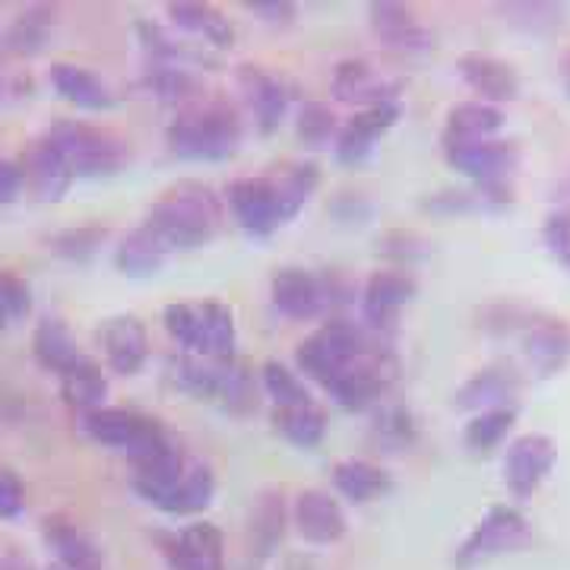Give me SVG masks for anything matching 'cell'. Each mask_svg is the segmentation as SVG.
Returning <instances> with one entry per match:
<instances>
[{
    "label": "cell",
    "mask_w": 570,
    "mask_h": 570,
    "mask_svg": "<svg viewBox=\"0 0 570 570\" xmlns=\"http://www.w3.org/2000/svg\"><path fill=\"white\" fill-rule=\"evenodd\" d=\"M48 82L63 102L77 105L82 111H108L111 105L118 102L111 86L99 73H92L89 67H80V63H51Z\"/></svg>",
    "instance_id": "24"
},
{
    "label": "cell",
    "mask_w": 570,
    "mask_h": 570,
    "mask_svg": "<svg viewBox=\"0 0 570 570\" xmlns=\"http://www.w3.org/2000/svg\"><path fill=\"white\" fill-rule=\"evenodd\" d=\"M45 546L55 551V564L67 570H102V549L70 520L48 517L45 520Z\"/></svg>",
    "instance_id": "25"
},
{
    "label": "cell",
    "mask_w": 570,
    "mask_h": 570,
    "mask_svg": "<svg viewBox=\"0 0 570 570\" xmlns=\"http://www.w3.org/2000/svg\"><path fill=\"white\" fill-rule=\"evenodd\" d=\"M504 127V115L498 105L479 102H460L448 111L444 121V142H475V140H494V134Z\"/></svg>",
    "instance_id": "27"
},
{
    "label": "cell",
    "mask_w": 570,
    "mask_h": 570,
    "mask_svg": "<svg viewBox=\"0 0 570 570\" xmlns=\"http://www.w3.org/2000/svg\"><path fill=\"white\" fill-rule=\"evenodd\" d=\"M371 438L387 448L390 453H400V450H409L419 438V428H415V419L412 412L403 406H384L377 412L374 425H371Z\"/></svg>",
    "instance_id": "42"
},
{
    "label": "cell",
    "mask_w": 570,
    "mask_h": 570,
    "mask_svg": "<svg viewBox=\"0 0 570 570\" xmlns=\"http://www.w3.org/2000/svg\"><path fill=\"white\" fill-rule=\"evenodd\" d=\"M517 422V409H489V412H475L469 419L466 431H463V441L472 453H489L494 450L504 438L510 434V428Z\"/></svg>",
    "instance_id": "40"
},
{
    "label": "cell",
    "mask_w": 570,
    "mask_h": 570,
    "mask_svg": "<svg viewBox=\"0 0 570 570\" xmlns=\"http://www.w3.org/2000/svg\"><path fill=\"white\" fill-rule=\"evenodd\" d=\"M238 326L235 311L223 302H200V358H235Z\"/></svg>",
    "instance_id": "32"
},
{
    "label": "cell",
    "mask_w": 570,
    "mask_h": 570,
    "mask_svg": "<svg viewBox=\"0 0 570 570\" xmlns=\"http://www.w3.org/2000/svg\"><path fill=\"white\" fill-rule=\"evenodd\" d=\"M261 381H264L266 396L273 400V406L276 409L307 406V403H314L305 377H302L298 371H292L288 365H283V362H276V358L264 362V367H261Z\"/></svg>",
    "instance_id": "39"
},
{
    "label": "cell",
    "mask_w": 570,
    "mask_h": 570,
    "mask_svg": "<svg viewBox=\"0 0 570 570\" xmlns=\"http://www.w3.org/2000/svg\"><path fill=\"white\" fill-rule=\"evenodd\" d=\"M26 187V175L22 165L13 159H0V206L13 204Z\"/></svg>",
    "instance_id": "52"
},
{
    "label": "cell",
    "mask_w": 570,
    "mask_h": 570,
    "mask_svg": "<svg viewBox=\"0 0 570 570\" xmlns=\"http://www.w3.org/2000/svg\"><path fill=\"white\" fill-rule=\"evenodd\" d=\"M367 22H371V32L377 36V41H384L393 51H403V55H425V51L434 48V32L415 17L412 7L390 3V0H384V3H371V7H367Z\"/></svg>",
    "instance_id": "15"
},
{
    "label": "cell",
    "mask_w": 570,
    "mask_h": 570,
    "mask_svg": "<svg viewBox=\"0 0 570 570\" xmlns=\"http://www.w3.org/2000/svg\"><path fill=\"white\" fill-rule=\"evenodd\" d=\"M32 355L45 371H55V374H63L86 358L77 346V340H73V333L58 317H41L36 333H32Z\"/></svg>",
    "instance_id": "28"
},
{
    "label": "cell",
    "mask_w": 570,
    "mask_h": 570,
    "mask_svg": "<svg viewBox=\"0 0 570 570\" xmlns=\"http://www.w3.org/2000/svg\"><path fill=\"white\" fill-rule=\"evenodd\" d=\"M542 242L549 247V254L561 266L570 269V213L568 209H554L542 223Z\"/></svg>",
    "instance_id": "47"
},
{
    "label": "cell",
    "mask_w": 570,
    "mask_h": 570,
    "mask_svg": "<svg viewBox=\"0 0 570 570\" xmlns=\"http://www.w3.org/2000/svg\"><path fill=\"white\" fill-rule=\"evenodd\" d=\"M242 121L238 115L219 102L190 105L168 124V149L190 163H225L242 146Z\"/></svg>",
    "instance_id": "3"
},
{
    "label": "cell",
    "mask_w": 570,
    "mask_h": 570,
    "mask_svg": "<svg viewBox=\"0 0 570 570\" xmlns=\"http://www.w3.org/2000/svg\"><path fill=\"white\" fill-rule=\"evenodd\" d=\"M523 390V377L517 367L489 365L475 371L463 387L453 393V406L466 412H489V409L513 406Z\"/></svg>",
    "instance_id": "22"
},
{
    "label": "cell",
    "mask_w": 570,
    "mask_h": 570,
    "mask_svg": "<svg viewBox=\"0 0 570 570\" xmlns=\"http://www.w3.org/2000/svg\"><path fill=\"white\" fill-rule=\"evenodd\" d=\"M295 134L307 149H324L330 142H336V134H340L336 115L324 102H305L295 115Z\"/></svg>",
    "instance_id": "43"
},
{
    "label": "cell",
    "mask_w": 570,
    "mask_h": 570,
    "mask_svg": "<svg viewBox=\"0 0 570 570\" xmlns=\"http://www.w3.org/2000/svg\"><path fill=\"white\" fill-rule=\"evenodd\" d=\"M165 261H168V250L146 225H137L134 232H127L115 250V266L130 279H146V276L163 273Z\"/></svg>",
    "instance_id": "29"
},
{
    "label": "cell",
    "mask_w": 570,
    "mask_h": 570,
    "mask_svg": "<svg viewBox=\"0 0 570 570\" xmlns=\"http://www.w3.org/2000/svg\"><path fill=\"white\" fill-rule=\"evenodd\" d=\"M558 460V448L549 434H520L517 441H510L504 453V485L513 498H530L539 491V485L549 479Z\"/></svg>",
    "instance_id": "10"
},
{
    "label": "cell",
    "mask_w": 570,
    "mask_h": 570,
    "mask_svg": "<svg viewBox=\"0 0 570 570\" xmlns=\"http://www.w3.org/2000/svg\"><path fill=\"white\" fill-rule=\"evenodd\" d=\"M216 400L223 403L228 412H250L257 406V390H254V377L242 362L225 358L223 374H219V393Z\"/></svg>",
    "instance_id": "44"
},
{
    "label": "cell",
    "mask_w": 570,
    "mask_h": 570,
    "mask_svg": "<svg viewBox=\"0 0 570 570\" xmlns=\"http://www.w3.org/2000/svg\"><path fill=\"white\" fill-rule=\"evenodd\" d=\"M26 508V489L13 469L0 466V520H17Z\"/></svg>",
    "instance_id": "50"
},
{
    "label": "cell",
    "mask_w": 570,
    "mask_h": 570,
    "mask_svg": "<svg viewBox=\"0 0 570 570\" xmlns=\"http://www.w3.org/2000/svg\"><path fill=\"white\" fill-rule=\"evenodd\" d=\"M142 225L171 250H194L209 245L223 225V200L213 187L200 181H181L168 187L156 204L146 209Z\"/></svg>",
    "instance_id": "1"
},
{
    "label": "cell",
    "mask_w": 570,
    "mask_h": 570,
    "mask_svg": "<svg viewBox=\"0 0 570 570\" xmlns=\"http://www.w3.org/2000/svg\"><path fill=\"white\" fill-rule=\"evenodd\" d=\"M238 82H242V92H245L247 105L254 111V121L261 127V134L279 130V124L288 115V102H292L288 86L279 77L261 70V67H242Z\"/></svg>",
    "instance_id": "23"
},
{
    "label": "cell",
    "mask_w": 570,
    "mask_h": 570,
    "mask_svg": "<svg viewBox=\"0 0 570 570\" xmlns=\"http://www.w3.org/2000/svg\"><path fill=\"white\" fill-rule=\"evenodd\" d=\"M48 570H67V568H61V564H55V568H48Z\"/></svg>",
    "instance_id": "56"
},
{
    "label": "cell",
    "mask_w": 570,
    "mask_h": 570,
    "mask_svg": "<svg viewBox=\"0 0 570 570\" xmlns=\"http://www.w3.org/2000/svg\"><path fill=\"white\" fill-rule=\"evenodd\" d=\"M55 32V10L51 7H29L10 26V48L20 55H39Z\"/></svg>",
    "instance_id": "41"
},
{
    "label": "cell",
    "mask_w": 570,
    "mask_h": 570,
    "mask_svg": "<svg viewBox=\"0 0 570 570\" xmlns=\"http://www.w3.org/2000/svg\"><path fill=\"white\" fill-rule=\"evenodd\" d=\"M247 10L264 22H269V26H288L298 13V7L288 3V0H257V3H247Z\"/></svg>",
    "instance_id": "51"
},
{
    "label": "cell",
    "mask_w": 570,
    "mask_h": 570,
    "mask_svg": "<svg viewBox=\"0 0 570 570\" xmlns=\"http://www.w3.org/2000/svg\"><path fill=\"white\" fill-rule=\"evenodd\" d=\"M527 542H530L527 517L517 508H510V504H498L463 539V546L453 554V564L460 570L479 568V564H485L491 558H501L508 551H517Z\"/></svg>",
    "instance_id": "7"
},
{
    "label": "cell",
    "mask_w": 570,
    "mask_h": 570,
    "mask_svg": "<svg viewBox=\"0 0 570 570\" xmlns=\"http://www.w3.org/2000/svg\"><path fill=\"white\" fill-rule=\"evenodd\" d=\"M333 485L352 504H367V501L387 494L393 482H390L387 469H381L371 460H355L352 456V460H340L333 466Z\"/></svg>",
    "instance_id": "30"
},
{
    "label": "cell",
    "mask_w": 570,
    "mask_h": 570,
    "mask_svg": "<svg viewBox=\"0 0 570 570\" xmlns=\"http://www.w3.org/2000/svg\"><path fill=\"white\" fill-rule=\"evenodd\" d=\"M219 374H223V362L216 358H200V355H175L168 362V377L171 384L194 396V400H216L219 393Z\"/></svg>",
    "instance_id": "35"
},
{
    "label": "cell",
    "mask_w": 570,
    "mask_h": 570,
    "mask_svg": "<svg viewBox=\"0 0 570 570\" xmlns=\"http://www.w3.org/2000/svg\"><path fill=\"white\" fill-rule=\"evenodd\" d=\"M45 137L61 149V156L77 178L115 175L130 163V146L105 127H92V124L82 121H58L55 127H48Z\"/></svg>",
    "instance_id": "5"
},
{
    "label": "cell",
    "mask_w": 570,
    "mask_h": 570,
    "mask_svg": "<svg viewBox=\"0 0 570 570\" xmlns=\"http://www.w3.org/2000/svg\"><path fill=\"white\" fill-rule=\"evenodd\" d=\"M96 343L102 348L105 365L121 377L140 374V367L149 358V333L137 314H115L105 317L96 330Z\"/></svg>",
    "instance_id": "13"
},
{
    "label": "cell",
    "mask_w": 570,
    "mask_h": 570,
    "mask_svg": "<svg viewBox=\"0 0 570 570\" xmlns=\"http://www.w3.org/2000/svg\"><path fill=\"white\" fill-rule=\"evenodd\" d=\"M171 570H225V535L216 523H190L165 542Z\"/></svg>",
    "instance_id": "19"
},
{
    "label": "cell",
    "mask_w": 570,
    "mask_h": 570,
    "mask_svg": "<svg viewBox=\"0 0 570 570\" xmlns=\"http://www.w3.org/2000/svg\"><path fill=\"white\" fill-rule=\"evenodd\" d=\"M105 228L99 225H86V228H67L61 235H55L48 247L55 250V254H61L67 261H86V257H92L105 242Z\"/></svg>",
    "instance_id": "46"
},
{
    "label": "cell",
    "mask_w": 570,
    "mask_h": 570,
    "mask_svg": "<svg viewBox=\"0 0 570 570\" xmlns=\"http://www.w3.org/2000/svg\"><path fill=\"white\" fill-rule=\"evenodd\" d=\"M22 175L29 190L39 197L41 204H58L67 197V190L73 187L77 175L70 171V165L61 156V149L48 137H41L29 146L26 159H22Z\"/></svg>",
    "instance_id": "21"
},
{
    "label": "cell",
    "mask_w": 570,
    "mask_h": 570,
    "mask_svg": "<svg viewBox=\"0 0 570 570\" xmlns=\"http://www.w3.org/2000/svg\"><path fill=\"white\" fill-rule=\"evenodd\" d=\"M269 181L276 187V200H279V216L283 225L292 223L305 204L314 197L317 184H321V168L314 163H288L276 175H269Z\"/></svg>",
    "instance_id": "31"
},
{
    "label": "cell",
    "mask_w": 570,
    "mask_h": 570,
    "mask_svg": "<svg viewBox=\"0 0 570 570\" xmlns=\"http://www.w3.org/2000/svg\"><path fill=\"white\" fill-rule=\"evenodd\" d=\"M228 209L235 216V223L245 228L254 238H266L273 235L283 216H279V200H276V187L269 181V175H257V178H235L225 190Z\"/></svg>",
    "instance_id": "12"
},
{
    "label": "cell",
    "mask_w": 570,
    "mask_h": 570,
    "mask_svg": "<svg viewBox=\"0 0 570 570\" xmlns=\"http://www.w3.org/2000/svg\"><path fill=\"white\" fill-rule=\"evenodd\" d=\"M330 89H333L336 102L358 105V111H362V108H371V105L396 102L403 82L390 77L387 70L365 61V58H346V61L336 63Z\"/></svg>",
    "instance_id": "11"
},
{
    "label": "cell",
    "mask_w": 570,
    "mask_h": 570,
    "mask_svg": "<svg viewBox=\"0 0 570 570\" xmlns=\"http://www.w3.org/2000/svg\"><path fill=\"white\" fill-rule=\"evenodd\" d=\"M165 13H168L171 26L181 29L184 36L206 41L216 51H225V48L235 45V26L225 20V13H219L209 3H168Z\"/></svg>",
    "instance_id": "26"
},
{
    "label": "cell",
    "mask_w": 570,
    "mask_h": 570,
    "mask_svg": "<svg viewBox=\"0 0 570 570\" xmlns=\"http://www.w3.org/2000/svg\"><path fill=\"white\" fill-rule=\"evenodd\" d=\"M456 73L466 82L469 89L479 96V102L504 105L520 99V77L508 61L482 55V51H469L456 61Z\"/></svg>",
    "instance_id": "17"
},
{
    "label": "cell",
    "mask_w": 570,
    "mask_h": 570,
    "mask_svg": "<svg viewBox=\"0 0 570 570\" xmlns=\"http://www.w3.org/2000/svg\"><path fill=\"white\" fill-rule=\"evenodd\" d=\"M510 26H520L527 32H549L564 22V7L561 3H501L498 7Z\"/></svg>",
    "instance_id": "45"
},
{
    "label": "cell",
    "mask_w": 570,
    "mask_h": 570,
    "mask_svg": "<svg viewBox=\"0 0 570 570\" xmlns=\"http://www.w3.org/2000/svg\"><path fill=\"white\" fill-rule=\"evenodd\" d=\"M269 302L288 321H314L333 302V288L305 266H283L269 279Z\"/></svg>",
    "instance_id": "8"
},
{
    "label": "cell",
    "mask_w": 570,
    "mask_h": 570,
    "mask_svg": "<svg viewBox=\"0 0 570 570\" xmlns=\"http://www.w3.org/2000/svg\"><path fill=\"white\" fill-rule=\"evenodd\" d=\"M140 86L149 99L163 105H187L200 89V82L190 70L168 67V63H149V70H142Z\"/></svg>",
    "instance_id": "37"
},
{
    "label": "cell",
    "mask_w": 570,
    "mask_h": 570,
    "mask_svg": "<svg viewBox=\"0 0 570 570\" xmlns=\"http://www.w3.org/2000/svg\"><path fill=\"white\" fill-rule=\"evenodd\" d=\"M0 570H36V564L20 551H7V554H0Z\"/></svg>",
    "instance_id": "53"
},
{
    "label": "cell",
    "mask_w": 570,
    "mask_h": 570,
    "mask_svg": "<svg viewBox=\"0 0 570 570\" xmlns=\"http://www.w3.org/2000/svg\"><path fill=\"white\" fill-rule=\"evenodd\" d=\"M377 250L390 261H419L428 254V242L419 238L415 232L396 228V232H387L384 238H377Z\"/></svg>",
    "instance_id": "49"
},
{
    "label": "cell",
    "mask_w": 570,
    "mask_h": 570,
    "mask_svg": "<svg viewBox=\"0 0 570 570\" xmlns=\"http://www.w3.org/2000/svg\"><path fill=\"white\" fill-rule=\"evenodd\" d=\"M444 159L453 171L475 184L489 206H508L513 200L510 178L520 168V149L510 140L444 142Z\"/></svg>",
    "instance_id": "4"
},
{
    "label": "cell",
    "mask_w": 570,
    "mask_h": 570,
    "mask_svg": "<svg viewBox=\"0 0 570 570\" xmlns=\"http://www.w3.org/2000/svg\"><path fill=\"white\" fill-rule=\"evenodd\" d=\"M216 498V472L206 463H187L181 482L168 494L163 504L165 513L171 517H190V513H204Z\"/></svg>",
    "instance_id": "34"
},
{
    "label": "cell",
    "mask_w": 570,
    "mask_h": 570,
    "mask_svg": "<svg viewBox=\"0 0 570 570\" xmlns=\"http://www.w3.org/2000/svg\"><path fill=\"white\" fill-rule=\"evenodd\" d=\"M273 425H276V431L283 434L288 444H295V448H302V450H311L324 441L326 415H324V409L317 406V403L276 409V412H273Z\"/></svg>",
    "instance_id": "38"
},
{
    "label": "cell",
    "mask_w": 570,
    "mask_h": 570,
    "mask_svg": "<svg viewBox=\"0 0 570 570\" xmlns=\"http://www.w3.org/2000/svg\"><path fill=\"white\" fill-rule=\"evenodd\" d=\"M80 428L89 441L127 453L130 463L153 453V450H159L168 441V434L156 419L121 406H99L92 412H82Z\"/></svg>",
    "instance_id": "6"
},
{
    "label": "cell",
    "mask_w": 570,
    "mask_h": 570,
    "mask_svg": "<svg viewBox=\"0 0 570 570\" xmlns=\"http://www.w3.org/2000/svg\"><path fill=\"white\" fill-rule=\"evenodd\" d=\"M0 302L10 321H26L32 314V288L13 273H0Z\"/></svg>",
    "instance_id": "48"
},
{
    "label": "cell",
    "mask_w": 570,
    "mask_h": 570,
    "mask_svg": "<svg viewBox=\"0 0 570 570\" xmlns=\"http://www.w3.org/2000/svg\"><path fill=\"white\" fill-rule=\"evenodd\" d=\"M384 346H390L387 336L367 330L365 324L333 317V321L317 326L307 340L298 343L295 362H298V371L305 377H311L314 384H321L326 390L340 374H346L348 367H355L371 352Z\"/></svg>",
    "instance_id": "2"
},
{
    "label": "cell",
    "mask_w": 570,
    "mask_h": 570,
    "mask_svg": "<svg viewBox=\"0 0 570 570\" xmlns=\"http://www.w3.org/2000/svg\"><path fill=\"white\" fill-rule=\"evenodd\" d=\"M187 460L184 453L171 441H165L163 448L146 453L140 460H134V475H130V485L140 494L146 504L163 510L168 501V494L175 491V485L181 482Z\"/></svg>",
    "instance_id": "20"
},
{
    "label": "cell",
    "mask_w": 570,
    "mask_h": 570,
    "mask_svg": "<svg viewBox=\"0 0 570 570\" xmlns=\"http://www.w3.org/2000/svg\"><path fill=\"white\" fill-rule=\"evenodd\" d=\"M137 32H140L142 51L149 55L153 63H168V67H184V70H190L194 63H209V55H206L204 48L175 39L168 29L156 26V22L140 20L137 22Z\"/></svg>",
    "instance_id": "33"
},
{
    "label": "cell",
    "mask_w": 570,
    "mask_h": 570,
    "mask_svg": "<svg viewBox=\"0 0 570 570\" xmlns=\"http://www.w3.org/2000/svg\"><path fill=\"white\" fill-rule=\"evenodd\" d=\"M561 82H564V92H568L570 99V51L564 55V61H561Z\"/></svg>",
    "instance_id": "54"
},
{
    "label": "cell",
    "mask_w": 570,
    "mask_h": 570,
    "mask_svg": "<svg viewBox=\"0 0 570 570\" xmlns=\"http://www.w3.org/2000/svg\"><path fill=\"white\" fill-rule=\"evenodd\" d=\"M61 396L70 409L92 412V409L102 406L105 396H108V377L92 358H82L61 374Z\"/></svg>",
    "instance_id": "36"
},
{
    "label": "cell",
    "mask_w": 570,
    "mask_h": 570,
    "mask_svg": "<svg viewBox=\"0 0 570 570\" xmlns=\"http://www.w3.org/2000/svg\"><path fill=\"white\" fill-rule=\"evenodd\" d=\"M520 348L527 365L539 377H554L561 374L570 362V326L561 317H546L532 314L520 330Z\"/></svg>",
    "instance_id": "14"
},
{
    "label": "cell",
    "mask_w": 570,
    "mask_h": 570,
    "mask_svg": "<svg viewBox=\"0 0 570 570\" xmlns=\"http://www.w3.org/2000/svg\"><path fill=\"white\" fill-rule=\"evenodd\" d=\"M295 530L311 546H333L346 535L348 523L340 501L324 489H305L295 498Z\"/></svg>",
    "instance_id": "18"
},
{
    "label": "cell",
    "mask_w": 570,
    "mask_h": 570,
    "mask_svg": "<svg viewBox=\"0 0 570 570\" xmlns=\"http://www.w3.org/2000/svg\"><path fill=\"white\" fill-rule=\"evenodd\" d=\"M419 295V283L406 269H377L371 273L362 292V324L381 336H390L400 311Z\"/></svg>",
    "instance_id": "9"
},
{
    "label": "cell",
    "mask_w": 570,
    "mask_h": 570,
    "mask_svg": "<svg viewBox=\"0 0 570 570\" xmlns=\"http://www.w3.org/2000/svg\"><path fill=\"white\" fill-rule=\"evenodd\" d=\"M7 324H10V317H7V311H3V302H0V333L7 330Z\"/></svg>",
    "instance_id": "55"
},
{
    "label": "cell",
    "mask_w": 570,
    "mask_h": 570,
    "mask_svg": "<svg viewBox=\"0 0 570 570\" xmlns=\"http://www.w3.org/2000/svg\"><path fill=\"white\" fill-rule=\"evenodd\" d=\"M403 108L400 102L371 105L355 111V118H348V124L336 134L333 153L343 165H362L374 153V142L381 140L387 130H393V124L400 121Z\"/></svg>",
    "instance_id": "16"
}]
</instances>
